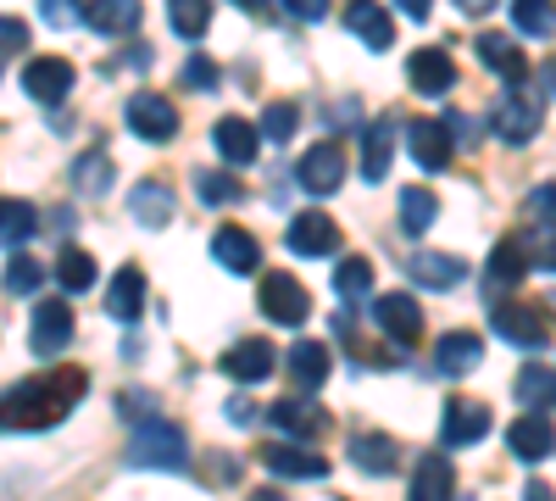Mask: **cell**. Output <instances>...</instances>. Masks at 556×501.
Returning a JSON list of instances; mask_svg holds the SVG:
<instances>
[{
	"label": "cell",
	"instance_id": "obj_1",
	"mask_svg": "<svg viewBox=\"0 0 556 501\" xmlns=\"http://www.w3.org/2000/svg\"><path fill=\"white\" fill-rule=\"evenodd\" d=\"M89 374L84 368H56L45 379H17L7 396H0V429L12 435H39V429H56L73 406L84 401Z\"/></svg>",
	"mask_w": 556,
	"mask_h": 501
},
{
	"label": "cell",
	"instance_id": "obj_2",
	"mask_svg": "<svg viewBox=\"0 0 556 501\" xmlns=\"http://www.w3.org/2000/svg\"><path fill=\"white\" fill-rule=\"evenodd\" d=\"M184 458H190V440H184L178 424H167V418L134 424V435H128V463L134 468H178Z\"/></svg>",
	"mask_w": 556,
	"mask_h": 501
},
{
	"label": "cell",
	"instance_id": "obj_3",
	"mask_svg": "<svg viewBox=\"0 0 556 501\" xmlns=\"http://www.w3.org/2000/svg\"><path fill=\"white\" fill-rule=\"evenodd\" d=\"M540 123H545V96H534V89H523V84H506V96L495 107V134L501 140L506 146H529L540 134Z\"/></svg>",
	"mask_w": 556,
	"mask_h": 501
},
{
	"label": "cell",
	"instance_id": "obj_4",
	"mask_svg": "<svg viewBox=\"0 0 556 501\" xmlns=\"http://www.w3.org/2000/svg\"><path fill=\"white\" fill-rule=\"evenodd\" d=\"M256 301L267 312V324H285V329H301L312 317V296H306V285L295 279V273H267Z\"/></svg>",
	"mask_w": 556,
	"mask_h": 501
},
{
	"label": "cell",
	"instance_id": "obj_5",
	"mask_svg": "<svg viewBox=\"0 0 556 501\" xmlns=\"http://www.w3.org/2000/svg\"><path fill=\"white\" fill-rule=\"evenodd\" d=\"M123 123H128V134H139V140H151V146H167L178 134V112H173L167 96H156V89H139L123 107Z\"/></svg>",
	"mask_w": 556,
	"mask_h": 501
},
{
	"label": "cell",
	"instance_id": "obj_6",
	"mask_svg": "<svg viewBox=\"0 0 556 501\" xmlns=\"http://www.w3.org/2000/svg\"><path fill=\"white\" fill-rule=\"evenodd\" d=\"M490 429H495L490 401H468V396L445 401V418H440V435H445V446H479Z\"/></svg>",
	"mask_w": 556,
	"mask_h": 501
},
{
	"label": "cell",
	"instance_id": "obj_7",
	"mask_svg": "<svg viewBox=\"0 0 556 501\" xmlns=\"http://www.w3.org/2000/svg\"><path fill=\"white\" fill-rule=\"evenodd\" d=\"M295 185L306 196H334L345 185V151L340 146H312L301 162H295Z\"/></svg>",
	"mask_w": 556,
	"mask_h": 501
},
{
	"label": "cell",
	"instance_id": "obj_8",
	"mask_svg": "<svg viewBox=\"0 0 556 501\" xmlns=\"http://www.w3.org/2000/svg\"><path fill=\"white\" fill-rule=\"evenodd\" d=\"M406 151H412V162L424 167V173H445V162H451V123L412 117L406 123Z\"/></svg>",
	"mask_w": 556,
	"mask_h": 501
},
{
	"label": "cell",
	"instance_id": "obj_9",
	"mask_svg": "<svg viewBox=\"0 0 556 501\" xmlns=\"http://www.w3.org/2000/svg\"><path fill=\"white\" fill-rule=\"evenodd\" d=\"M490 329L506 340V346H545V317L534 306H518V301H495L490 306Z\"/></svg>",
	"mask_w": 556,
	"mask_h": 501
},
{
	"label": "cell",
	"instance_id": "obj_10",
	"mask_svg": "<svg viewBox=\"0 0 556 501\" xmlns=\"http://www.w3.org/2000/svg\"><path fill=\"white\" fill-rule=\"evenodd\" d=\"M406 78H412L417 96H451L456 62H451V51H440V45H424V51L406 57Z\"/></svg>",
	"mask_w": 556,
	"mask_h": 501
},
{
	"label": "cell",
	"instance_id": "obj_11",
	"mask_svg": "<svg viewBox=\"0 0 556 501\" xmlns=\"http://www.w3.org/2000/svg\"><path fill=\"white\" fill-rule=\"evenodd\" d=\"M285 240H290L295 256H334V251H340V223H334L329 212L312 206V212H301V217L290 223Z\"/></svg>",
	"mask_w": 556,
	"mask_h": 501
},
{
	"label": "cell",
	"instance_id": "obj_12",
	"mask_svg": "<svg viewBox=\"0 0 556 501\" xmlns=\"http://www.w3.org/2000/svg\"><path fill=\"white\" fill-rule=\"evenodd\" d=\"M23 89H28L39 107H62L67 89H73V62H62V57H34V62L23 67Z\"/></svg>",
	"mask_w": 556,
	"mask_h": 501
},
{
	"label": "cell",
	"instance_id": "obj_13",
	"mask_svg": "<svg viewBox=\"0 0 556 501\" xmlns=\"http://www.w3.org/2000/svg\"><path fill=\"white\" fill-rule=\"evenodd\" d=\"M374 317H379V329H384L401 351L424 340V306H417L412 296H379V301H374Z\"/></svg>",
	"mask_w": 556,
	"mask_h": 501
},
{
	"label": "cell",
	"instance_id": "obj_14",
	"mask_svg": "<svg viewBox=\"0 0 556 501\" xmlns=\"http://www.w3.org/2000/svg\"><path fill=\"white\" fill-rule=\"evenodd\" d=\"M34 356H56L73 346V306L67 301H39L34 306Z\"/></svg>",
	"mask_w": 556,
	"mask_h": 501
},
{
	"label": "cell",
	"instance_id": "obj_15",
	"mask_svg": "<svg viewBox=\"0 0 556 501\" xmlns=\"http://www.w3.org/2000/svg\"><path fill=\"white\" fill-rule=\"evenodd\" d=\"M267 424L285 429L290 440H312V435L329 429V413H323L317 401H306V396H290V401H273L267 406Z\"/></svg>",
	"mask_w": 556,
	"mask_h": 501
},
{
	"label": "cell",
	"instance_id": "obj_16",
	"mask_svg": "<svg viewBox=\"0 0 556 501\" xmlns=\"http://www.w3.org/2000/svg\"><path fill=\"white\" fill-rule=\"evenodd\" d=\"M462 273H468V262L451 251H412L406 256V279L424 290H451V285H462Z\"/></svg>",
	"mask_w": 556,
	"mask_h": 501
},
{
	"label": "cell",
	"instance_id": "obj_17",
	"mask_svg": "<svg viewBox=\"0 0 556 501\" xmlns=\"http://www.w3.org/2000/svg\"><path fill=\"white\" fill-rule=\"evenodd\" d=\"M212 256L228 273H256L262 267V246H256L251 229H240V223H223V229L212 235Z\"/></svg>",
	"mask_w": 556,
	"mask_h": 501
},
{
	"label": "cell",
	"instance_id": "obj_18",
	"mask_svg": "<svg viewBox=\"0 0 556 501\" xmlns=\"http://www.w3.org/2000/svg\"><path fill=\"white\" fill-rule=\"evenodd\" d=\"M456 490V468L445 451H429V458H417L412 468V485H406V501H451Z\"/></svg>",
	"mask_w": 556,
	"mask_h": 501
},
{
	"label": "cell",
	"instance_id": "obj_19",
	"mask_svg": "<svg viewBox=\"0 0 556 501\" xmlns=\"http://www.w3.org/2000/svg\"><path fill=\"white\" fill-rule=\"evenodd\" d=\"M395 134H401L395 117H374V123H367V134H362V178H367V185H379V178L390 173V162H395Z\"/></svg>",
	"mask_w": 556,
	"mask_h": 501
},
{
	"label": "cell",
	"instance_id": "obj_20",
	"mask_svg": "<svg viewBox=\"0 0 556 501\" xmlns=\"http://www.w3.org/2000/svg\"><path fill=\"white\" fill-rule=\"evenodd\" d=\"M212 146H217V156H223L228 167H251L256 151H262V134H256V123H245V117H223V123L212 128Z\"/></svg>",
	"mask_w": 556,
	"mask_h": 501
},
{
	"label": "cell",
	"instance_id": "obj_21",
	"mask_svg": "<svg viewBox=\"0 0 556 501\" xmlns=\"http://www.w3.org/2000/svg\"><path fill=\"white\" fill-rule=\"evenodd\" d=\"M351 463H356V474L384 479V474L401 468V446L390 435H379V429H362V435H351Z\"/></svg>",
	"mask_w": 556,
	"mask_h": 501
},
{
	"label": "cell",
	"instance_id": "obj_22",
	"mask_svg": "<svg viewBox=\"0 0 556 501\" xmlns=\"http://www.w3.org/2000/svg\"><path fill=\"white\" fill-rule=\"evenodd\" d=\"M479 62H484L490 73H501L506 84H523V78H529V57L518 51V39L501 34V28L479 34Z\"/></svg>",
	"mask_w": 556,
	"mask_h": 501
},
{
	"label": "cell",
	"instance_id": "obj_23",
	"mask_svg": "<svg viewBox=\"0 0 556 501\" xmlns=\"http://www.w3.org/2000/svg\"><path fill=\"white\" fill-rule=\"evenodd\" d=\"M534 267V251H529V240H501L495 251H490V267H484V285L490 290H513V285H523V273Z\"/></svg>",
	"mask_w": 556,
	"mask_h": 501
},
{
	"label": "cell",
	"instance_id": "obj_24",
	"mask_svg": "<svg viewBox=\"0 0 556 501\" xmlns=\"http://www.w3.org/2000/svg\"><path fill=\"white\" fill-rule=\"evenodd\" d=\"M345 28L367 45V51H390V45H395V17L384 7H374V0H351Z\"/></svg>",
	"mask_w": 556,
	"mask_h": 501
},
{
	"label": "cell",
	"instance_id": "obj_25",
	"mask_svg": "<svg viewBox=\"0 0 556 501\" xmlns=\"http://www.w3.org/2000/svg\"><path fill=\"white\" fill-rule=\"evenodd\" d=\"M84 23L96 34H106V39H123V34H134L139 23H146V7H139V0H89Z\"/></svg>",
	"mask_w": 556,
	"mask_h": 501
},
{
	"label": "cell",
	"instance_id": "obj_26",
	"mask_svg": "<svg viewBox=\"0 0 556 501\" xmlns=\"http://www.w3.org/2000/svg\"><path fill=\"white\" fill-rule=\"evenodd\" d=\"M262 463H267V474H285V479H329V463L317 458V451H306V446H262Z\"/></svg>",
	"mask_w": 556,
	"mask_h": 501
},
{
	"label": "cell",
	"instance_id": "obj_27",
	"mask_svg": "<svg viewBox=\"0 0 556 501\" xmlns=\"http://www.w3.org/2000/svg\"><path fill=\"white\" fill-rule=\"evenodd\" d=\"M106 312L117 317V324H134V317L146 312V273H139L134 262L112 273V285H106Z\"/></svg>",
	"mask_w": 556,
	"mask_h": 501
},
{
	"label": "cell",
	"instance_id": "obj_28",
	"mask_svg": "<svg viewBox=\"0 0 556 501\" xmlns=\"http://www.w3.org/2000/svg\"><path fill=\"white\" fill-rule=\"evenodd\" d=\"M223 374L240 379V385H262V379L273 374V346H267V340H240V346H228V351H223Z\"/></svg>",
	"mask_w": 556,
	"mask_h": 501
},
{
	"label": "cell",
	"instance_id": "obj_29",
	"mask_svg": "<svg viewBox=\"0 0 556 501\" xmlns=\"http://www.w3.org/2000/svg\"><path fill=\"white\" fill-rule=\"evenodd\" d=\"M173 206H178V196L162 185V178H146V185H134V196H128L134 223H146V229H167V223H173Z\"/></svg>",
	"mask_w": 556,
	"mask_h": 501
},
{
	"label": "cell",
	"instance_id": "obj_30",
	"mask_svg": "<svg viewBox=\"0 0 556 501\" xmlns=\"http://www.w3.org/2000/svg\"><path fill=\"white\" fill-rule=\"evenodd\" d=\"M290 379L301 396H312L323 379H329V346L323 340H295L290 346Z\"/></svg>",
	"mask_w": 556,
	"mask_h": 501
},
{
	"label": "cell",
	"instance_id": "obj_31",
	"mask_svg": "<svg viewBox=\"0 0 556 501\" xmlns=\"http://www.w3.org/2000/svg\"><path fill=\"white\" fill-rule=\"evenodd\" d=\"M434 356H440V374H456V379H462V374H473V368H479L484 340H479V335H468V329H451V335L440 340V351H434Z\"/></svg>",
	"mask_w": 556,
	"mask_h": 501
},
{
	"label": "cell",
	"instance_id": "obj_32",
	"mask_svg": "<svg viewBox=\"0 0 556 501\" xmlns=\"http://www.w3.org/2000/svg\"><path fill=\"white\" fill-rule=\"evenodd\" d=\"M506 446H513L523 463H545V458H551V418H545V413L518 418L513 429H506Z\"/></svg>",
	"mask_w": 556,
	"mask_h": 501
},
{
	"label": "cell",
	"instance_id": "obj_33",
	"mask_svg": "<svg viewBox=\"0 0 556 501\" xmlns=\"http://www.w3.org/2000/svg\"><path fill=\"white\" fill-rule=\"evenodd\" d=\"M101 279V267H96V256H89L84 246H62V256H56V285L67 290V296H84L89 285Z\"/></svg>",
	"mask_w": 556,
	"mask_h": 501
},
{
	"label": "cell",
	"instance_id": "obj_34",
	"mask_svg": "<svg viewBox=\"0 0 556 501\" xmlns=\"http://www.w3.org/2000/svg\"><path fill=\"white\" fill-rule=\"evenodd\" d=\"M434 217H440L434 190H424V185L401 190V229H406V235H429V229H434Z\"/></svg>",
	"mask_w": 556,
	"mask_h": 501
},
{
	"label": "cell",
	"instance_id": "obj_35",
	"mask_svg": "<svg viewBox=\"0 0 556 501\" xmlns=\"http://www.w3.org/2000/svg\"><path fill=\"white\" fill-rule=\"evenodd\" d=\"M39 235V212L28 201H0V246H28Z\"/></svg>",
	"mask_w": 556,
	"mask_h": 501
},
{
	"label": "cell",
	"instance_id": "obj_36",
	"mask_svg": "<svg viewBox=\"0 0 556 501\" xmlns=\"http://www.w3.org/2000/svg\"><path fill=\"white\" fill-rule=\"evenodd\" d=\"M167 23L184 39H201L212 28V0H167Z\"/></svg>",
	"mask_w": 556,
	"mask_h": 501
},
{
	"label": "cell",
	"instance_id": "obj_37",
	"mask_svg": "<svg viewBox=\"0 0 556 501\" xmlns=\"http://www.w3.org/2000/svg\"><path fill=\"white\" fill-rule=\"evenodd\" d=\"M551 23H556L551 0H513V28L523 39H551Z\"/></svg>",
	"mask_w": 556,
	"mask_h": 501
},
{
	"label": "cell",
	"instance_id": "obj_38",
	"mask_svg": "<svg viewBox=\"0 0 556 501\" xmlns=\"http://www.w3.org/2000/svg\"><path fill=\"white\" fill-rule=\"evenodd\" d=\"M334 290H340L345 301L367 296V290H374V262H367V256H345V262L334 267Z\"/></svg>",
	"mask_w": 556,
	"mask_h": 501
},
{
	"label": "cell",
	"instance_id": "obj_39",
	"mask_svg": "<svg viewBox=\"0 0 556 501\" xmlns=\"http://www.w3.org/2000/svg\"><path fill=\"white\" fill-rule=\"evenodd\" d=\"M39 285H45V267L28 251H12V262H7V296H34Z\"/></svg>",
	"mask_w": 556,
	"mask_h": 501
},
{
	"label": "cell",
	"instance_id": "obj_40",
	"mask_svg": "<svg viewBox=\"0 0 556 501\" xmlns=\"http://www.w3.org/2000/svg\"><path fill=\"white\" fill-rule=\"evenodd\" d=\"M73 185H78L84 196H106V190H112V162H106V156H78V162H73Z\"/></svg>",
	"mask_w": 556,
	"mask_h": 501
},
{
	"label": "cell",
	"instance_id": "obj_41",
	"mask_svg": "<svg viewBox=\"0 0 556 501\" xmlns=\"http://www.w3.org/2000/svg\"><path fill=\"white\" fill-rule=\"evenodd\" d=\"M195 190L206 206H235L245 190H240V178H228V173H195Z\"/></svg>",
	"mask_w": 556,
	"mask_h": 501
},
{
	"label": "cell",
	"instance_id": "obj_42",
	"mask_svg": "<svg viewBox=\"0 0 556 501\" xmlns=\"http://www.w3.org/2000/svg\"><path fill=\"white\" fill-rule=\"evenodd\" d=\"M295 128H301V107H295V101H273V107L262 112V128H256V134H267V140H290Z\"/></svg>",
	"mask_w": 556,
	"mask_h": 501
},
{
	"label": "cell",
	"instance_id": "obj_43",
	"mask_svg": "<svg viewBox=\"0 0 556 501\" xmlns=\"http://www.w3.org/2000/svg\"><path fill=\"white\" fill-rule=\"evenodd\" d=\"M518 401L545 413V406H551V368H523L518 374Z\"/></svg>",
	"mask_w": 556,
	"mask_h": 501
},
{
	"label": "cell",
	"instance_id": "obj_44",
	"mask_svg": "<svg viewBox=\"0 0 556 501\" xmlns=\"http://www.w3.org/2000/svg\"><path fill=\"white\" fill-rule=\"evenodd\" d=\"M45 28H78L84 23V0H39Z\"/></svg>",
	"mask_w": 556,
	"mask_h": 501
},
{
	"label": "cell",
	"instance_id": "obj_45",
	"mask_svg": "<svg viewBox=\"0 0 556 501\" xmlns=\"http://www.w3.org/2000/svg\"><path fill=\"white\" fill-rule=\"evenodd\" d=\"M184 84L190 89H217V62L212 57H190L184 62Z\"/></svg>",
	"mask_w": 556,
	"mask_h": 501
},
{
	"label": "cell",
	"instance_id": "obj_46",
	"mask_svg": "<svg viewBox=\"0 0 556 501\" xmlns=\"http://www.w3.org/2000/svg\"><path fill=\"white\" fill-rule=\"evenodd\" d=\"M28 51V28L17 17H0V57H23Z\"/></svg>",
	"mask_w": 556,
	"mask_h": 501
},
{
	"label": "cell",
	"instance_id": "obj_47",
	"mask_svg": "<svg viewBox=\"0 0 556 501\" xmlns=\"http://www.w3.org/2000/svg\"><path fill=\"white\" fill-rule=\"evenodd\" d=\"M285 12L301 23H317V17H329V0H285Z\"/></svg>",
	"mask_w": 556,
	"mask_h": 501
},
{
	"label": "cell",
	"instance_id": "obj_48",
	"mask_svg": "<svg viewBox=\"0 0 556 501\" xmlns=\"http://www.w3.org/2000/svg\"><path fill=\"white\" fill-rule=\"evenodd\" d=\"M529 212H534V217L545 223V229H551V185H540V190L529 196Z\"/></svg>",
	"mask_w": 556,
	"mask_h": 501
},
{
	"label": "cell",
	"instance_id": "obj_49",
	"mask_svg": "<svg viewBox=\"0 0 556 501\" xmlns=\"http://www.w3.org/2000/svg\"><path fill=\"white\" fill-rule=\"evenodd\" d=\"M401 12H406L412 23H429V12H434V0H401Z\"/></svg>",
	"mask_w": 556,
	"mask_h": 501
},
{
	"label": "cell",
	"instance_id": "obj_50",
	"mask_svg": "<svg viewBox=\"0 0 556 501\" xmlns=\"http://www.w3.org/2000/svg\"><path fill=\"white\" fill-rule=\"evenodd\" d=\"M456 12H468V17H490V12H495V0H456Z\"/></svg>",
	"mask_w": 556,
	"mask_h": 501
},
{
	"label": "cell",
	"instance_id": "obj_51",
	"mask_svg": "<svg viewBox=\"0 0 556 501\" xmlns=\"http://www.w3.org/2000/svg\"><path fill=\"white\" fill-rule=\"evenodd\" d=\"M351 112H356V101H340V107H334V112H329V123H334V128H345V123H356V117H351Z\"/></svg>",
	"mask_w": 556,
	"mask_h": 501
},
{
	"label": "cell",
	"instance_id": "obj_52",
	"mask_svg": "<svg viewBox=\"0 0 556 501\" xmlns=\"http://www.w3.org/2000/svg\"><path fill=\"white\" fill-rule=\"evenodd\" d=\"M529 501H551V485H529Z\"/></svg>",
	"mask_w": 556,
	"mask_h": 501
},
{
	"label": "cell",
	"instance_id": "obj_53",
	"mask_svg": "<svg viewBox=\"0 0 556 501\" xmlns=\"http://www.w3.org/2000/svg\"><path fill=\"white\" fill-rule=\"evenodd\" d=\"M251 501H285V496H278V490H256Z\"/></svg>",
	"mask_w": 556,
	"mask_h": 501
},
{
	"label": "cell",
	"instance_id": "obj_54",
	"mask_svg": "<svg viewBox=\"0 0 556 501\" xmlns=\"http://www.w3.org/2000/svg\"><path fill=\"white\" fill-rule=\"evenodd\" d=\"M235 7H245V12H262V7H267V0H235Z\"/></svg>",
	"mask_w": 556,
	"mask_h": 501
}]
</instances>
